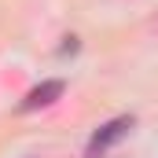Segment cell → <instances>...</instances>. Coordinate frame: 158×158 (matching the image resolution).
I'll return each instance as SVG.
<instances>
[{"mask_svg": "<svg viewBox=\"0 0 158 158\" xmlns=\"http://www.w3.org/2000/svg\"><path fill=\"white\" fill-rule=\"evenodd\" d=\"M132 125H136V118H132V114H121V118L107 121L103 129H96V136H92V143H88V155L96 158V155H103L107 147H114L118 140H125V136L132 132Z\"/></svg>", "mask_w": 158, "mask_h": 158, "instance_id": "cell-1", "label": "cell"}, {"mask_svg": "<svg viewBox=\"0 0 158 158\" xmlns=\"http://www.w3.org/2000/svg\"><path fill=\"white\" fill-rule=\"evenodd\" d=\"M63 92H66V85L59 77H48L40 81V85H33L30 92H26V99H22V110H40V107H52L55 99H63Z\"/></svg>", "mask_w": 158, "mask_h": 158, "instance_id": "cell-2", "label": "cell"}]
</instances>
